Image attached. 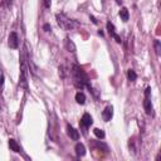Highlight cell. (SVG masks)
I'll return each instance as SVG.
<instances>
[{"label": "cell", "mask_w": 161, "mask_h": 161, "mask_svg": "<svg viewBox=\"0 0 161 161\" xmlns=\"http://www.w3.org/2000/svg\"><path fill=\"white\" fill-rule=\"evenodd\" d=\"M72 77H73V83H74V86L82 89L84 87H88L91 89V86H89V83H88V77H87V74L83 72V69L81 68L79 65L77 64H74L72 67Z\"/></svg>", "instance_id": "1"}, {"label": "cell", "mask_w": 161, "mask_h": 161, "mask_svg": "<svg viewBox=\"0 0 161 161\" xmlns=\"http://www.w3.org/2000/svg\"><path fill=\"white\" fill-rule=\"evenodd\" d=\"M57 18V23L58 25L61 27L62 29L64 30H73L75 27H78V23L75 20H72L69 18H67V16L64 14H57L55 15Z\"/></svg>", "instance_id": "2"}, {"label": "cell", "mask_w": 161, "mask_h": 161, "mask_svg": "<svg viewBox=\"0 0 161 161\" xmlns=\"http://www.w3.org/2000/svg\"><path fill=\"white\" fill-rule=\"evenodd\" d=\"M32 49H29V43L25 42V52H24V57H25V62L28 63V67L30 72L34 74V75H38V67L35 65L34 61H33V57H32Z\"/></svg>", "instance_id": "3"}, {"label": "cell", "mask_w": 161, "mask_h": 161, "mask_svg": "<svg viewBox=\"0 0 161 161\" xmlns=\"http://www.w3.org/2000/svg\"><path fill=\"white\" fill-rule=\"evenodd\" d=\"M19 86L23 87V88L28 87V83H27V67H25L24 53L22 54V58H20V79H19Z\"/></svg>", "instance_id": "4"}, {"label": "cell", "mask_w": 161, "mask_h": 161, "mask_svg": "<svg viewBox=\"0 0 161 161\" xmlns=\"http://www.w3.org/2000/svg\"><path fill=\"white\" fill-rule=\"evenodd\" d=\"M150 93H151V88L147 87L145 91V99H143V108H145V112L149 116L154 115V111H152V103L150 99Z\"/></svg>", "instance_id": "5"}, {"label": "cell", "mask_w": 161, "mask_h": 161, "mask_svg": "<svg viewBox=\"0 0 161 161\" xmlns=\"http://www.w3.org/2000/svg\"><path fill=\"white\" fill-rule=\"evenodd\" d=\"M8 44L12 49H16L19 45V38H18V34L15 32H12L9 34V40H8Z\"/></svg>", "instance_id": "6"}, {"label": "cell", "mask_w": 161, "mask_h": 161, "mask_svg": "<svg viewBox=\"0 0 161 161\" xmlns=\"http://www.w3.org/2000/svg\"><path fill=\"white\" fill-rule=\"evenodd\" d=\"M107 30H108V34L111 35L118 44H121L122 43V40H121V38L117 35V33H116V30H115V25L111 23V22H107Z\"/></svg>", "instance_id": "7"}, {"label": "cell", "mask_w": 161, "mask_h": 161, "mask_svg": "<svg viewBox=\"0 0 161 161\" xmlns=\"http://www.w3.org/2000/svg\"><path fill=\"white\" fill-rule=\"evenodd\" d=\"M93 123V120H92V117L89 113H84L83 117H82V120H81V126L83 127V129H88V127Z\"/></svg>", "instance_id": "8"}, {"label": "cell", "mask_w": 161, "mask_h": 161, "mask_svg": "<svg viewBox=\"0 0 161 161\" xmlns=\"http://www.w3.org/2000/svg\"><path fill=\"white\" fill-rule=\"evenodd\" d=\"M112 116H113V107H112V106H107V107L105 108L103 113H102V117H103V120H105L106 122L111 121Z\"/></svg>", "instance_id": "9"}, {"label": "cell", "mask_w": 161, "mask_h": 161, "mask_svg": "<svg viewBox=\"0 0 161 161\" xmlns=\"http://www.w3.org/2000/svg\"><path fill=\"white\" fill-rule=\"evenodd\" d=\"M67 131H68V136H69L72 140L77 141V140L79 139V133H78V131L75 130L74 127H72L71 125H67Z\"/></svg>", "instance_id": "10"}, {"label": "cell", "mask_w": 161, "mask_h": 161, "mask_svg": "<svg viewBox=\"0 0 161 161\" xmlns=\"http://www.w3.org/2000/svg\"><path fill=\"white\" fill-rule=\"evenodd\" d=\"M74 150H75V155H77L78 157H82V156L86 155V147H84V145L81 142H78L77 145H75Z\"/></svg>", "instance_id": "11"}, {"label": "cell", "mask_w": 161, "mask_h": 161, "mask_svg": "<svg viewBox=\"0 0 161 161\" xmlns=\"http://www.w3.org/2000/svg\"><path fill=\"white\" fill-rule=\"evenodd\" d=\"M9 147L14 152H20V146L18 145V142H16L14 139H10L9 140Z\"/></svg>", "instance_id": "12"}, {"label": "cell", "mask_w": 161, "mask_h": 161, "mask_svg": "<svg viewBox=\"0 0 161 161\" xmlns=\"http://www.w3.org/2000/svg\"><path fill=\"white\" fill-rule=\"evenodd\" d=\"M120 16H121V19L123 20V22H127L129 20V18H130V13H129V9L127 8H121V10H120Z\"/></svg>", "instance_id": "13"}, {"label": "cell", "mask_w": 161, "mask_h": 161, "mask_svg": "<svg viewBox=\"0 0 161 161\" xmlns=\"http://www.w3.org/2000/svg\"><path fill=\"white\" fill-rule=\"evenodd\" d=\"M65 48H67V50H68V52H71V53H74V52H75V44L73 43L71 39H68V38L65 39Z\"/></svg>", "instance_id": "14"}, {"label": "cell", "mask_w": 161, "mask_h": 161, "mask_svg": "<svg viewBox=\"0 0 161 161\" xmlns=\"http://www.w3.org/2000/svg\"><path fill=\"white\" fill-rule=\"evenodd\" d=\"M75 101H77V103H79V105H84V102H86V96H84V93L83 92L75 93Z\"/></svg>", "instance_id": "15"}, {"label": "cell", "mask_w": 161, "mask_h": 161, "mask_svg": "<svg viewBox=\"0 0 161 161\" xmlns=\"http://www.w3.org/2000/svg\"><path fill=\"white\" fill-rule=\"evenodd\" d=\"M127 78H129L130 82H135V81L137 79V74H136V72H135L133 69H129V71H127Z\"/></svg>", "instance_id": "16"}, {"label": "cell", "mask_w": 161, "mask_h": 161, "mask_svg": "<svg viewBox=\"0 0 161 161\" xmlns=\"http://www.w3.org/2000/svg\"><path fill=\"white\" fill-rule=\"evenodd\" d=\"M93 132H95V135H96L98 139H105V132H103V130L95 129V130H93Z\"/></svg>", "instance_id": "17"}, {"label": "cell", "mask_w": 161, "mask_h": 161, "mask_svg": "<svg viewBox=\"0 0 161 161\" xmlns=\"http://www.w3.org/2000/svg\"><path fill=\"white\" fill-rule=\"evenodd\" d=\"M155 52H156V54L157 55H160V53H161V43H160V40H155Z\"/></svg>", "instance_id": "18"}, {"label": "cell", "mask_w": 161, "mask_h": 161, "mask_svg": "<svg viewBox=\"0 0 161 161\" xmlns=\"http://www.w3.org/2000/svg\"><path fill=\"white\" fill-rule=\"evenodd\" d=\"M64 72H65V71H64V67H63V65H61V67H59V74H61V77H62V78H64V77H65Z\"/></svg>", "instance_id": "19"}, {"label": "cell", "mask_w": 161, "mask_h": 161, "mask_svg": "<svg viewBox=\"0 0 161 161\" xmlns=\"http://www.w3.org/2000/svg\"><path fill=\"white\" fill-rule=\"evenodd\" d=\"M2 4L4 5V6H10L12 5V0H3V2H2Z\"/></svg>", "instance_id": "20"}, {"label": "cell", "mask_w": 161, "mask_h": 161, "mask_svg": "<svg viewBox=\"0 0 161 161\" xmlns=\"http://www.w3.org/2000/svg\"><path fill=\"white\" fill-rule=\"evenodd\" d=\"M43 3H44V6L47 8V9H49L50 4H52V3H50V0H43Z\"/></svg>", "instance_id": "21"}, {"label": "cell", "mask_w": 161, "mask_h": 161, "mask_svg": "<svg viewBox=\"0 0 161 161\" xmlns=\"http://www.w3.org/2000/svg\"><path fill=\"white\" fill-rule=\"evenodd\" d=\"M43 29H44V32H50V25L49 24H44L43 25Z\"/></svg>", "instance_id": "22"}, {"label": "cell", "mask_w": 161, "mask_h": 161, "mask_svg": "<svg viewBox=\"0 0 161 161\" xmlns=\"http://www.w3.org/2000/svg\"><path fill=\"white\" fill-rule=\"evenodd\" d=\"M91 20H92L93 23H95V24H97V20H96V18H95V16H91Z\"/></svg>", "instance_id": "23"}]
</instances>
